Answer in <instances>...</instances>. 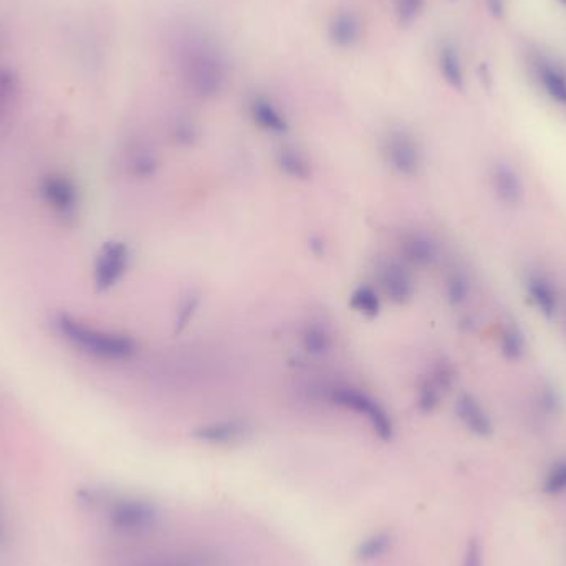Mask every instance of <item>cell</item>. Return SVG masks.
Returning <instances> with one entry per match:
<instances>
[{"mask_svg": "<svg viewBox=\"0 0 566 566\" xmlns=\"http://www.w3.org/2000/svg\"><path fill=\"white\" fill-rule=\"evenodd\" d=\"M39 193L47 207L58 218L73 219L80 209V191L75 181L62 173H48L42 177Z\"/></svg>", "mask_w": 566, "mask_h": 566, "instance_id": "obj_7", "label": "cell"}, {"mask_svg": "<svg viewBox=\"0 0 566 566\" xmlns=\"http://www.w3.org/2000/svg\"><path fill=\"white\" fill-rule=\"evenodd\" d=\"M201 306V296L199 295H189L183 300V304L177 308V313L175 318V335H181L185 328L191 325V322L194 320L197 310Z\"/></svg>", "mask_w": 566, "mask_h": 566, "instance_id": "obj_28", "label": "cell"}, {"mask_svg": "<svg viewBox=\"0 0 566 566\" xmlns=\"http://www.w3.org/2000/svg\"><path fill=\"white\" fill-rule=\"evenodd\" d=\"M425 0H394V11L398 22L401 25H411L419 19L424 11Z\"/></svg>", "mask_w": 566, "mask_h": 566, "instance_id": "obj_29", "label": "cell"}, {"mask_svg": "<svg viewBox=\"0 0 566 566\" xmlns=\"http://www.w3.org/2000/svg\"><path fill=\"white\" fill-rule=\"evenodd\" d=\"M277 164L283 175L290 176L294 179H308L312 176V166L306 159L305 154L300 153L295 148H282L277 153Z\"/></svg>", "mask_w": 566, "mask_h": 566, "instance_id": "obj_20", "label": "cell"}, {"mask_svg": "<svg viewBox=\"0 0 566 566\" xmlns=\"http://www.w3.org/2000/svg\"><path fill=\"white\" fill-rule=\"evenodd\" d=\"M487 5L495 17H501L503 13V0H487Z\"/></svg>", "mask_w": 566, "mask_h": 566, "instance_id": "obj_34", "label": "cell"}, {"mask_svg": "<svg viewBox=\"0 0 566 566\" xmlns=\"http://www.w3.org/2000/svg\"><path fill=\"white\" fill-rule=\"evenodd\" d=\"M0 538H2V523H0Z\"/></svg>", "mask_w": 566, "mask_h": 566, "instance_id": "obj_35", "label": "cell"}, {"mask_svg": "<svg viewBox=\"0 0 566 566\" xmlns=\"http://www.w3.org/2000/svg\"><path fill=\"white\" fill-rule=\"evenodd\" d=\"M560 2H562V4H563V5H566V0H560Z\"/></svg>", "mask_w": 566, "mask_h": 566, "instance_id": "obj_36", "label": "cell"}, {"mask_svg": "<svg viewBox=\"0 0 566 566\" xmlns=\"http://www.w3.org/2000/svg\"><path fill=\"white\" fill-rule=\"evenodd\" d=\"M302 347L313 356H323L333 347V337L327 327L308 323L302 331Z\"/></svg>", "mask_w": 566, "mask_h": 566, "instance_id": "obj_21", "label": "cell"}, {"mask_svg": "<svg viewBox=\"0 0 566 566\" xmlns=\"http://www.w3.org/2000/svg\"><path fill=\"white\" fill-rule=\"evenodd\" d=\"M252 433V427L244 419H224L196 427L193 431V437L199 442L210 446H229L244 439H247Z\"/></svg>", "mask_w": 566, "mask_h": 566, "instance_id": "obj_9", "label": "cell"}, {"mask_svg": "<svg viewBox=\"0 0 566 566\" xmlns=\"http://www.w3.org/2000/svg\"><path fill=\"white\" fill-rule=\"evenodd\" d=\"M527 288L535 306L544 313L546 318L555 315L558 308V295L552 282L542 273H532L527 280Z\"/></svg>", "mask_w": 566, "mask_h": 566, "instance_id": "obj_15", "label": "cell"}, {"mask_svg": "<svg viewBox=\"0 0 566 566\" xmlns=\"http://www.w3.org/2000/svg\"><path fill=\"white\" fill-rule=\"evenodd\" d=\"M535 72L540 78L545 91L552 97V99L566 105V77L556 68L553 64L546 62L542 56H538L535 60Z\"/></svg>", "mask_w": 566, "mask_h": 566, "instance_id": "obj_17", "label": "cell"}, {"mask_svg": "<svg viewBox=\"0 0 566 566\" xmlns=\"http://www.w3.org/2000/svg\"><path fill=\"white\" fill-rule=\"evenodd\" d=\"M175 55L176 66L185 87L199 99H216L227 87V58L206 35L184 33L176 44Z\"/></svg>", "mask_w": 566, "mask_h": 566, "instance_id": "obj_1", "label": "cell"}, {"mask_svg": "<svg viewBox=\"0 0 566 566\" xmlns=\"http://www.w3.org/2000/svg\"><path fill=\"white\" fill-rule=\"evenodd\" d=\"M328 399L339 407L364 416L376 436L384 442L392 441L394 437L392 417L368 392L360 391L351 386H335L328 392Z\"/></svg>", "mask_w": 566, "mask_h": 566, "instance_id": "obj_4", "label": "cell"}, {"mask_svg": "<svg viewBox=\"0 0 566 566\" xmlns=\"http://www.w3.org/2000/svg\"><path fill=\"white\" fill-rule=\"evenodd\" d=\"M544 490L550 495H558L566 490V460L556 462L550 472L546 474Z\"/></svg>", "mask_w": 566, "mask_h": 566, "instance_id": "obj_30", "label": "cell"}, {"mask_svg": "<svg viewBox=\"0 0 566 566\" xmlns=\"http://www.w3.org/2000/svg\"><path fill=\"white\" fill-rule=\"evenodd\" d=\"M456 413L472 434L480 437L492 436L493 433L492 419L487 411L482 407V404L472 394L464 392L459 396Z\"/></svg>", "mask_w": 566, "mask_h": 566, "instance_id": "obj_12", "label": "cell"}, {"mask_svg": "<svg viewBox=\"0 0 566 566\" xmlns=\"http://www.w3.org/2000/svg\"><path fill=\"white\" fill-rule=\"evenodd\" d=\"M249 109H251L252 120L255 121V124H259L262 130L269 131L273 134H285L288 131V121L270 99L265 97H253Z\"/></svg>", "mask_w": 566, "mask_h": 566, "instance_id": "obj_13", "label": "cell"}, {"mask_svg": "<svg viewBox=\"0 0 566 566\" xmlns=\"http://www.w3.org/2000/svg\"><path fill=\"white\" fill-rule=\"evenodd\" d=\"M380 285L384 295L394 305H406L413 300L416 290L413 273L404 262H382L380 267Z\"/></svg>", "mask_w": 566, "mask_h": 566, "instance_id": "obj_8", "label": "cell"}, {"mask_svg": "<svg viewBox=\"0 0 566 566\" xmlns=\"http://www.w3.org/2000/svg\"><path fill=\"white\" fill-rule=\"evenodd\" d=\"M131 251L121 240H109L101 245L95 267L93 283L99 292H108L123 280L130 267Z\"/></svg>", "mask_w": 566, "mask_h": 566, "instance_id": "obj_5", "label": "cell"}, {"mask_svg": "<svg viewBox=\"0 0 566 566\" xmlns=\"http://www.w3.org/2000/svg\"><path fill=\"white\" fill-rule=\"evenodd\" d=\"M21 80L9 68L0 70V124L11 115L15 101L19 99Z\"/></svg>", "mask_w": 566, "mask_h": 566, "instance_id": "obj_22", "label": "cell"}, {"mask_svg": "<svg viewBox=\"0 0 566 566\" xmlns=\"http://www.w3.org/2000/svg\"><path fill=\"white\" fill-rule=\"evenodd\" d=\"M392 544H394V536L391 532L388 530L374 532L361 540L355 550V558L361 563H370L386 555L391 550Z\"/></svg>", "mask_w": 566, "mask_h": 566, "instance_id": "obj_18", "label": "cell"}, {"mask_svg": "<svg viewBox=\"0 0 566 566\" xmlns=\"http://www.w3.org/2000/svg\"><path fill=\"white\" fill-rule=\"evenodd\" d=\"M429 376L437 382V386H439L442 391L450 390L452 384L456 382V371H454V366H452L449 361H437Z\"/></svg>", "mask_w": 566, "mask_h": 566, "instance_id": "obj_32", "label": "cell"}, {"mask_svg": "<svg viewBox=\"0 0 566 566\" xmlns=\"http://www.w3.org/2000/svg\"><path fill=\"white\" fill-rule=\"evenodd\" d=\"M130 171L134 177L148 179V177L156 175L158 159L151 151L140 150L131 156Z\"/></svg>", "mask_w": 566, "mask_h": 566, "instance_id": "obj_26", "label": "cell"}, {"mask_svg": "<svg viewBox=\"0 0 566 566\" xmlns=\"http://www.w3.org/2000/svg\"><path fill=\"white\" fill-rule=\"evenodd\" d=\"M502 353L507 360L519 361L525 355V337L517 325L503 328L501 337Z\"/></svg>", "mask_w": 566, "mask_h": 566, "instance_id": "obj_24", "label": "cell"}, {"mask_svg": "<svg viewBox=\"0 0 566 566\" xmlns=\"http://www.w3.org/2000/svg\"><path fill=\"white\" fill-rule=\"evenodd\" d=\"M538 404L545 413L555 414L558 413V409L562 406V398L552 386H545L538 396Z\"/></svg>", "mask_w": 566, "mask_h": 566, "instance_id": "obj_33", "label": "cell"}, {"mask_svg": "<svg viewBox=\"0 0 566 566\" xmlns=\"http://www.w3.org/2000/svg\"><path fill=\"white\" fill-rule=\"evenodd\" d=\"M361 37H363V23H361L358 13L351 11H341L337 12L330 19L328 39L338 48L349 50V48L360 44Z\"/></svg>", "mask_w": 566, "mask_h": 566, "instance_id": "obj_10", "label": "cell"}, {"mask_svg": "<svg viewBox=\"0 0 566 566\" xmlns=\"http://www.w3.org/2000/svg\"><path fill=\"white\" fill-rule=\"evenodd\" d=\"M442 392L444 391L437 386V382L431 376H427L417 391V401H416L417 409L423 414H431L433 411H436L437 406L441 403Z\"/></svg>", "mask_w": 566, "mask_h": 566, "instance_id": "obj_25", "label": "cell"}, {"mask_svg": "<svg viewBox=\"0 0 566 566\" xmlns=\"http://www.w3.org/2000/svg\"><path fill=\"white\" fill-rule=\"evenodd\" d=\"M107 520L116 534L142 535L153 530L161 520V512L153 502L126 497L109 503Z\"/></svg>", "mask_w": 566, "mask_h": 566, "instance_id": "obj_3", "label": "cell"}, {"mask_svg": "<svg viewBox=\"0 0 566 566\" xmlns=\"http://www.w3.org/2000/svg\"><path fill=\"white\" fill-rule=\"evenodd\" d=\"M493 189L495 194L507 206H515L522 201L523 185L520 176L509 164H497L493 169Z\"/></svg>", "mask_w": 566, "mask_h": 566, "instance_id": "obj_14", "label": "cell"}, {"mask_svg": "<svg viewBox=\"0 0 566 566\" xmlns=\"http://www.w3.org/2000/svg\"><path fill=\"white\" fill-rule=\"evenodd\" d=\"M439 68L449 87L462 91L464 90V68L458 50L452 45H442L439 50Z\"/></svg>", "mask_w": 566, "mask_h": 566, "instance_id": "obj_19", "label": "cell"}, {"mask_svg": "<svg viewBox=\"0 0 566 566\" xmlns=\"http://www.w3.org/2000/svg\"><path fill=\"white\" fill-rule=\"evenodd\" d=\"M52 328L58 337L80 353L103 361H126L138 351L133 338L91 327L68 312L52 316Z\"/></svg>", "mask_w": 566, "mask_h": 566, "instance_id": "obj_2", "label": "cell"}, {"mask_svg": "<svg viewBox=\"0 0 566 566\" xmlns=\"http://www.w3.org/2000/svg\"><path fill=\"white\" fill-rule=\"evenodd\" d=\"M134 566H224L219 556L206 550H189L175 555L158 556Z\"/></svg>", "mask_w": 566, "mask_h": 566, "instance_id": "obj_16", "label": "cell"}, {"mask_svg": "<svg viewBox=\"0 0 566 566\" xmlns=\"http://www.w3.org/2000/svg\"><path fill=\"white\" fill-rule=\"evenodd\" d=\"M382 153L388 164L401 176H413L421 169V150L413 134L401 128H392L382 140Z\"/></svg>", "mask_w": 566, "mask_h": 566, "instance_id": "obj_6", "label": "cell"}, {"mask_svg": "<svg viewBox=\"0 0 566 566\" xmlns=\"http://www.w3.org/2000/svg\"><path fill=\"white\" fill-rule=\"evenodd\" d=\"M171 136L177 144H183V146H191L197 142V136H199V131H197L196 124L193 121L189 120H177L173 124V130H171Z\"/></svg>", "mask_w": 566, "mask_h": 566, "instance_id": "obj_31", "label": "cell"}, {"mask_svg": "<svg viewBox=\"0 0 566 566\" xmlns=\"http://www.w3.org/2000/svg\"><path fill=\"white\" fill-rule=\"evenodd\" d=\"M399 247H401L404 263L419 267V269L431 267L437 261V255H439L436 242L421 232L406 234Z\"/></svg>", "mask_w": 566, "mask_h": 566, "instance_id": "obj_11", "label": "cell"}, {"mask_svg": "<svg viewBox=\"0 0 566 566\" xmlns=\"http://www.w3.org/2000/svg\"><path fill=\"white\" fill-rule=\"evenodd\" d=\"M470 283L464 273L452 272L446 282L447 300L450 305H460L467 300Z\"/></svg>", "mask_w": 566, "mask_h": 566, "instance_id": "obj_27", "label": "cell"}, {"mask_svg": "<svg viewBox=\"0 0 566 566\" xmlns=\"http://www.w3.org/2000/svg\"><path fill=\"white\" fill-rule=\"evenodd\" d=\"M349 306L366 318H376L382 312V298L370 285H360L349 296Z\"/></svg>", "mask_w": 566, "mask_h": 566, "instance_id": "obj_23", "label": "cell"}]
</instances>
